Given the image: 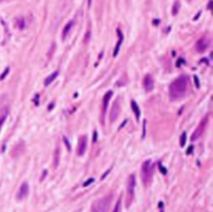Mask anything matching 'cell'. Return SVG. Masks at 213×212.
<instances>
[{
    "label": "cell",
    "instance_id": "24",
    "mask_svg": "<svg viewBox=\"0 0 213 212\" xmlns=\"http://www.w3.org/2000/svg\"><path fill=\"white\" fill-rule=\"evenodd\" d=\"M194 82H196V87H200V84H199V79H198V77H196V76H194Z\"/></svg>",
    "mask_w": 213,
    "mask_h": 212
},
{
    "label": "cell",
    "instance_id": "13",
    "mask_svg": "<svg viewBox=\"0 0 213 212\" xmlns=\"http://www.w3.org/2000/svg\"><path fill=\"white\" fill-rule=\"evenodd\" d=\"M57 76H58V71H56V72L52 73L51 75H49L47 78H46V80L44 81V84H45L46 87H47V85H49V84H51L52 82H53L54 79L57 77Z\"/></svg>",
    "mask_w": 213,
    "mask_h": 212
},
{
    "label": "cell",
    "instance_id": "7",
    "mask_svg": "<svg viewBox=\"0 0 213 212\" xmlns=\"http://www.w3.org/2000/svg\"><path fill=\"white\" fill-rule=\"evenodd\" d=\"M209 47V41L207 38H202L200 39L196 44V49L199 53H203L207 50Z\"/></svg>",
    "mask_w": 213,
    "mask_h": 212
},
{
    "label": "cell",
    "instance_id": "4",
    "mask_svg": "<svg viewBox=\"0 0 213 212\" xmlns=\"http://www.w3.org/2000/svg\"><path fill=\"white\" fill-rule=\"evenodd\" d=\"M136 185V181H135V176L131 175L128 179V186H127V203L126 207H129L131 205L133 198H134V188Z\"/></svg>",
    "mask_w": 213,
    "mask_h": 212
},
{
    "label": "cell",
    "instance_id": "27",
    "mask_svg": "<svg viewBox=\"0 0 213 212\" xmlns=\"http://www.w3.org/2000/svg\"><path fill=\"white\" fill-rule=\"evenodd\" d=\"M192 149H194L192 147H190V148L188 149V150H187V154H190V153H191V151H192Z\"/></svg>",
    "mask_w": 213,
    "mask_h": 212
},
{
    "label": "cell",
    "instance_id": "23",
    "mask_svg": "<svg viewBox=\"0 0 213 212\" xmlns=\"http://www.w3.org/2000/svg\"><path fill=\"white\" fill-rule=\"evenodd\" d=\"M64 142H66V146H67L68 150H70V142H69V140H67V137L66 136H64Z\"/></svg>",
    "mask_w": 213,
    "mask_h": 212
},
{
    "label": "cell",
    "instance_id": "11",
    "mask_svg": "<svg viewBox=\"0 0 213 212\" xmlns=\"http://www.w3.org/2000/svg\"><path fill=\"white\" fill-rule=\"evenodd\" d=\"M117 32H118V36H119V41H118V43H117V46H115V51H113V56L118 55V53H119V51H120V48H121V45H122L123 40H124L123 34H122V31H121L119 28L117 29Z\"/></svg>",
    "mask_w": 213,
    "mask_h": 212
},
{
    "label": "cell",
    "instance_id": "2",
    "mask_svg": "<svg viewBox=\"0 0 213 212\" xmlns=\"http://www.w3.org/2000/svg\"><path fill=\"white\" fill-rule=\"evenodd\" d=\"M112 200V195H106L103 198L99 199L96 202H94L92 205V212H107L110 207Z\"/></svg>",
    "mask_w": 213,
    "mask_h": 212
},
{
    "label": "cell",
    "instance_id": "25",
    "mask_svg": "<svg viewBox=\"0 0 213 212\" xmlns=\"http://www.w3.org/2000/svg\"><path fill=\"white\" fill-rule=\"evenodd\" d=\"M97 135H98V134H97V132H94V140H93V142H96V140H97Z\"/></svg>",
    "mask_w": 213,
    "mask_h": 212
},
{
    "label": "cell",
    "instance_id": "19",
    "mask_svg": "<svg viewBox=\"0 0 213 212\" xmlns=\"http://www.w3.org/2000/svg\"><path fill=\"white\" fill-rule=\"evenodd\" d=\"M9 72V68H6L5 71H4V72L1 74V76H0V80H3V79L5 78V76L7 75V73Z\"/></svg>",
    "mask_w": 213,
    "mask_h": 212
},
{
    "label": "cell",
    "instance_id": "29",
    "mask_svg": "<svg viewBox=\"0 0 213 212\" xmlns=\"http://www.w3.org/2000/svg\"><path fill=\"white\" fill-rule=\"evenodd\" d=\"M87 4H88V6H90V4H92V0H87Z\"/></svg>",
    "mask_w": 213,
    "mask_h": 212
},
{
    "label": "cell",
    "instance_id": "17",
    "mask_svg": "<svg viewBox=\"0 0 213 212\" xmlns=\"http://www.w3.org/2000/svg\"><path fill=\"white\" fill-rule=\"evenodd\" d=\"M180 9V3L179 1H176L174 4V7H173V15H177L178 14V11Z\"/></svg>",
    "mask_w": 213,
    "mask_h": 212
},
{
    "label": "cell",
    "instance_id": "3",
    "mask_svg": "<svg viewBox=\"0 0 213 212\" xmlns=\"http://www.w3.org/2000/svg\"><path fill=\"white\" fill-rule=\"evenodd\" d=\"M153 170H154V166L152 165L151 160H147L143 162V166H141V180L146 186L151 182Z\"/></svg>",
    "mask_w": 213,
    "mask_h": 212
},
{
    "label": "cell",
    "instance_id": "21",
    "mask_svg": "<svg viewBox=\"0 0 213 212\" xmlns=\"http://www.w3.org/2000/svg\"><path fill=\"white\" fill-rule=\"evenodd\" d=\"M5 119H6V117H5V115H3V117H0V130H1V127H2L3 123L5 122Z\"/></svg>",
    "mask_w": 213,
    "mask_h": 212
},
{
    "label": "cell",
    "instance_id": "28",
    "mask_svg": "<svg viewBox=\"0 0 213 212\" xmlns=\"http://www.w3.org/2000/svg\"><path fill=\"white\" fill-rule=\"evenodd\" d=\"M211 4H212V1H209V5H208V9H211Z\"/></svg>",
    "mask_w": 213,
    "mask_h": 212
},
{
    "label": "cell",
    "instance_id": "14",
    "mask_svg": "<svg viewBox=\"0 0 213 212\" xmlns=\"http://www.w3.org/2000/svg\"><path fill=\"white\" fill-rule=\"evenodd\" d=\"M131 107H132V109H133V112L135 113V117H136V119L138 120L140 117V110H139L138 105L136 104V102H135L134 100L131 101Z\"/></svg>",
    "mask_w": 213,
    "mask_h": 212
},
{
    "label": "cell",
    "instance_id": "15",
    "mask_svg": "<svg viewBox=\"0 0 213 212\" xmlns=\"http://www.w3.org/2000/svg\"><path fill=\"white\" fill-rule=\"evenodd\" d=\"M73 24H74L73 21H70V22L68 23L67 25L64 27V30H62V38H66V36H67V34H69V31L71 30V28H72Z\"/></svg>",
    "mask_w": 213,
    "mask_h": 212
},
{
    "label": "cell",
    "instance_id": "9",
    "mask_svg": "<svg viewBox=\"0 0 213 212\" xmlns=\"http://www.w3.org/2000/svg\"><path fill=\"white\" fill-rule=\"evenodd\" d=\"M28 191H29V186H28V183L27 182H24L21 184L19 188V191H18V195H17V199L18 200H23V199L27 197L28 195Z\"/></svg>",
    "mask_w": 213,
    "mask_h": 212
},
{
    "label": "cell",
    "instance_id": "12",
    "mask_svg": "<svg viewBox=\"0 0 213 212\" xmlns=\"http://www.w3.org/2000/svg\"><path fill=\"white\" fill-rule=\"evenodd\" d=\"M112 94H113V93H112L111 91H108V92L105 94V96H104V98H103V112L106 111V108H107V106H108V103H109V100L112 97Z\"/></svg>",
    "mask_w": 213,
    "mask_h": 212
},
{
    "label": "cell",
    "instance_id": "26",
    "mask_svg": "<svg viewBox=\"0 0 213 212\" xmlns=\"http://www.w3.org/2000/svg\"><path fill=\"white\" fill-rule=\"evenodd\" d=\"M159 166H160V170H161V172H162V173H164V174H165L166 172H165V170H164V168H162V165H161V164H159Z\"/></svg>",
    "mask_w": 213,
    "mask_h": 212
},
{
    "label": "cell",
    "instance_id": "16",
    "mask_svg": "<svg viewBox=\"0 0 213 212\" xmlns=\"http://www.w3.org/2000/svg\"><path fill=\"white\" fill-rule=\"evenodd\" d=\"M186 144V132H183L182 135H181V138H180V145L181 147H184Z\"/></svg>",
    "mask_w": 213,
    "mask_h": 212
},
{
    "label": "cell",
    "instance_id": "10",
    "mask_svg": "<svg viewBox=\"0 0 213 212\" xmlns=\"http://www.w3.org/2000/svg\"><path fill=\"white\" fill-rule=\"evenodd\" d=\"M143 87L147 92H151L154 89V80L152 78L151 75H147L143 79Z\"/></svg>",
    "mask_w": 213,
    "mask_h": 212
},
{
    "label": "cell",
    "instance_id": "5",
    "mask_svg": "<svg viewBox=\"0 0 213 212\" xmlns=\"http://www.w3.org/2000/svg\"><path fill=\"white\" fill-rule=\"evenodd\" d=\"M207 122H208V115H206V117H204V119L201 121L200 125L196 127V131H194V133H192V135H191V140H192V142L196 140L203 133H204L205 128H206V125H207Z\"/></svg>",
    "mask_w": 213,
    "mask_h": 212
},
{
    "label": "cell",
    "instance_id": "22",
    "mask_svg": "<svg viewBox=\"0 0 213 212\" xmlns=\"http://www.w3.org/2000/svg\"><path fill=\"white\" fill-rule=\"evenodd\" d=\"M94 181H95V180H94L93 178H92V179H90V180H87V181L85 182V183H84V184H83V186H84V187H85V186H88V185H90V183H93Z\"/></svg>",
    "mask_w": 213,
    "mask_h": 212
},
{
    "label": "cell",
    "instance_id": "6",
    "mask_svg": "<svg viewBox=\"0 0 213 212\" xmlns=\"http://www.w3.org/2000/svg\"><path fill=\"white\" fill-rule=\"evenodd\" d=\"M120 111H121L120 102H119V100H117L115 103H113V105H112L111 111H110V115H109V119L111 123L112 122H115V121H117L119 115H120Z\"/></svg>",
    "mask_w": 213,
    "mask_h": 212
},
{
    "label": "cell",
    "instance_id": "18",
    "mask_svg": "<svg viewBox=\"0 0 213 212\" xmlns=\"http://www.w3.org/2000/svg\"><path fill=\"white\" fill-rule=\"evenodd\" d=\"M55 154H56V157L54 156V162L56 161V163H55V164H54V166H55V168H56V166L58 165V159H59V149H58V148L56 149Z\"/></svg>",
    "mask_w": 213,
    "mask_h": 212
},
{
    "label": "cell",
    "instance_id": "8",
    "mask_svg": "<svg viewBox=\"0 0 213 212\" xmlns=\"http://www.w3.org/2000/svg\"><path fill=\"white\" fill-rule=\"evenodd\" d=\"M87 147V137L85 135H83L82 137H80L78 140V148H77V153L79 156H82L85 153Z\"/></svg>",
    "mask_w": 213,
    "mask_h": 212
},
{
    "label": "cell",
    "instance_id": "30",
    "mask_svg": "<svg viewBox=\"0 0 213 212\" xmlns=\"http://www.w3.org/2000/svg\"><path fill=\"white\" fill-rule=\"evenodd\" d=\"M160 212H163V211H162V210H161V211H160Z\"/></svg>",
    "mask_w": 213,
    "mask_h": 212
},
{
    "label": "cell",
    "instance_id": "20",
    "mask_svg": "<svg viewBox=\"0 0 213 212\" xmlns=\"http://www.w3.org/2000/svg\"><path fill=\"white\" fill-rule=\"evenodd\" d=\"M120 209H121V200H119L115 207V209H113V212H120Z\"/></svg>",
    "mask_w": 213,
    "mask_h": 212
},
{
    "label": "cell",
    "instance_id": "1",
    "mask_svg": "<svg viewBox=\"0 0 213 212\" xmlns=\"http://www.w3.org/2000/svg\"><path fill=\"white\" fill-rule=\"evenodd\" d=\"M188 87V79L185 76H180L175 79L168 87L169 98L171 100H178L185 95Z\"/></svg>",
    "mask_w": 213,
    "mask_h": 212
}]
</instances>
